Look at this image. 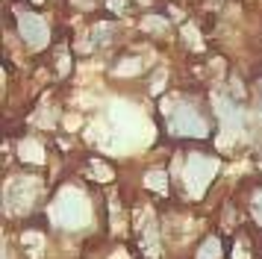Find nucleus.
I'll return each mask as SVG.
<instances>
[{
  "label": "nucleus",
  "instance_id": "0eeeda50",
  "mask_svg": "<svg viewBox=\"0 0 262 259\" xmlns=\"http://www.w3.org/2000/svg\"><path fill=\"white\" fill-rule=\"evenodd\" d=\"M253 209H256V218L262 221V191L256 195V203H253Z\"/></svg>",
  "mask_w": 262,
  "mask_h": 259
},
{
  "label": "nucleus",
  "instance_id": "f03ea898",
  "mask_svg": "<svg viewBox=\"0 0 262 259\" xmlns=\"http://www.w3.org/2000/svg\"><path fill=\"white\" fill-rule=\"evenodd\" d=\"M215 171H218V162H215L212 156H201V153H191L189 162H186V188H191V195H201L203 188L212 183Z\"/></svg>",
  "mask_w": 262,
  "mask_h": 259
},
{
  "label": "nucleus",
  "instance_id": "39448f33",
  "mask_svg": "<svg viewBox=\"0 0 262 259\" xmlns=\"http://www.w3.org/2000/svg\"><path fill=\"white\" fill-rule=\"evenodd\" d=\"M21 159H27V162H41L45 159L41 144L38 141H21Z\"/></svg>",
  "mask_w": 262,
  "mask_h": 259
},
{
  "label": "nucleus",
  "instance_id": "7ed1b4c3",
  "mask_svg": "<svg viewBox=\"0 0 262 259\" xmlns=\"http://www.w3.org/2000/svg\"><path fill=\"white\" fill-rule=\"evenodd\" d=\"M18 30H21V38L27 41V47L38 50V47L48 45V24H45V18H38L33 12L18 15Z\"/></svg>",
  "mask_w": 262,
  "mask_h": 259
},
{
  "label": "nucleus",
  "instance_id": "20e7f679",
  "mask_svg": "<svg viewBox=\"0 0 262 259\" xmlns=\"http://www.w3.org/2000/svg\"><path fill=\"white\" fill-rule=\"evenodd\" d=\"M171 130L180 136H203L206 133V121H203L194 109H177L171 118Z\"/></svg>",
  "mask_w": 262,
  "mask_h": 259
},
{
  "label": "nucleus",
  "instance_id": "423d86ee",
  "mask_svg": "<svg viewBox=\"0 0 262 259\" xmlns=\"http://www.w3.org/2000/svg\"><path fill=\"white\" fill-rule=\"evenodd\" d=\"M165 171H154V174H147V186L150 188H165Z\"/></svg>",
  "mask_w": 262,
  "mask_h": 259
},
{
  "label": "nucleus",
  "instance_id": "6e6552de",
  "mask_svg": "<svg viewBox=\"0 0 262 259\" xmlns=\"http://www.w3.org/2000/svg\"><path fill=\"white\" fill-rule=\"evenodd\" d=\"M33 3H45V0H33Z\"/></svg>",
  "mask_w": 262,
  "mask_h": 259
},
{
  "label": "nucleus",
  "instance_id": "f257e3e1",
  "mask_svg": "<svg viewBox=\"0 0 262 259\" xmlns=\"http://www.w3.org/2000/svg\"><path fill=\"white\" fill-rule=\"evenodd\" d=\"M53 215H56V221L62 227H80V224L89 221V203H85V198L80 191L68 188V191H62L59 198H56Z\"/></svg>",
  "mask_w": 262,
  "mask_h": 259
}]
</instances>
